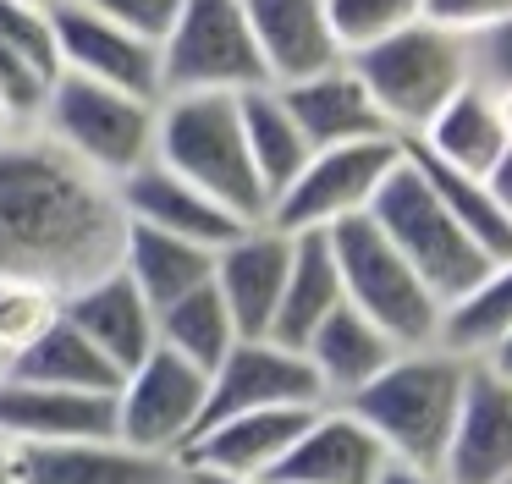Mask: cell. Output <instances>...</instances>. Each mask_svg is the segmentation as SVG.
Masks as SVG:
<instances>
[{
  "label": "cell",
  "mask_w": 512,
  "mask_h": 484,
  "mask_svg": "<svg viewBox=\"0 0 512 484\" xmlns=\"http://www.w3.org/2000/svg\"><path fill=\"white\" fill-rule=\"evenodd\" d=\"M127 209L105 176L45 132L0 138V281L72 297L122 264Z\"/></svg>",
  "instance_id": "cell-1"
},
{
  "label": "cell",
  "mask_w": 512,
  "mask_h": 484,
  "mask_svg": "<svg viewBox=\"0 0 512 484\" xmlns=\"http://www.w3.org/2000/svg\"><path fill=\"white\" fill-rule=\"evenodd\" d=\"M468 374H474V358H457L452 347L435 341V347L402 352V358L391 363L380 380H369L347 407L375 429V440L386 446L391 462L441 473L446 440H452V424H457V413H463Z\"/></svg>",
  "instance_id": "cell-2"
},
{
  "label": "cell",
  "mask_w": 512,
  "mask_h": 484,
  "mask_svg": "<svg viewBox=\"0 0 512 484\" xmlns=\"http://www.w3.org/2000/svg\"><path fill=\"white\" fill-rule=\"evenodd\" d=\"M155 160L226 204L243 226L270 220V193L259 182L254 160L243 143L237 99L226 94H177L160 99V132H155Z\"/></svg>",
  "instance_id": "cell-3"
},
{
  "label": "cell",
  "mask_w": 512,
  "mask_h": 484,
  "mask_svg": "<svg viewBox=\"0 0 512 484\" xmlns=\"http://www.w3.org/2000/svg\"><path fill=\"white\" fill-rule=\"evenodd\" d=\"M34 132H45L78 165H89L94 176L122 187L133 171H144L155 160L160 105L127 94V88H105V83H89V77L61 72V83Z\"/></svg>",
  "instance_id": "cell-4"
},
{
  "label": "cell",
  "mask_w": 512,
  "mask_h": 484,
  "mask_svg": "<svg viewBox=\"0 0 512 484\" xmlns=\"http://www.w3.org/2000/svg\"><path fill=\"white\" fill-rule=\"evenodd\" d=\"M347 66L364 77L375 110L386 116V127L402 143L419 138L457 88L474 83V55H468V44L441 33V28H430V22H413V28L380 39L364 55H347Z\"/></svg>",
  "instance_id": "cell-5"
},
{
  "label": "cell",
  "mask_w": 512,
  "mask_h": 484,
  "mask_svg": "<svg viewBox=\"0 0 512 484\" xmlns=\"http://www.w3.org/2000/svg\"><path fill=\"white\" fill-rule=\"evenodd\" d=\"M369 220H375L380 237L413 264V275L430 286L441 308L463 303V297L485 281L490 259L468 242V231L441 209V198L424 187V176L408 165V149H402V165L391 171V182L380 187V198L369 204Z\"/></svg>",
  "instance_id": "cell-6"
},
{
  "label": "cell",
  "mask_w": 512,
  "mask_h": 484,
  "mask_svg": "<svg viewBox=\"0 0 512 484\" xmlns=\"http://www.w3.org/2000/svg\"><path fill=\"white\" fill-rule=\"evenodd\" d=\"M336 248V264H342V292H347V308L380 325L402 352L413 347H435L441 341V319L446 308L435 303V292L413 275V264L380 237V226L369 215L358 220H342V226L325 231Z\"/></svg>",
  "instance_id": "cell-7"
},
{
  "label": "cell",
  "mask_w": 512,
  "mask_h": 484,
  "mask_svg": "<svg viewBox=\"0 0 512 484\" xmlns=\"http://www.w3.org/2000/svg\"><path fill=\"white\" fill-rule=\"evenodd\" d=\"M270 88L243 0H188L177 28L160 44V99L177 94H248Z\"/></svg>",
  "instance_id": "cell-8"
},
{
  "label": "cell",
  "mask_w": 512,
  "mask_h": 484,
  "mask_svg": "<svg viewBox=\"0 0 512 484\" xmlns=\"http://www.w3.org/2000/svg\"><path fill=\"white\" fill-rule=\"evenodd\" d=\"M397 165H402V138L314 149L309 165L292 176V187H281L270 198V226L287 231V237H309V231H331L342 220L369 215V204L380 198V187L391 182Z\"/></svg>",
  "instance_id": "cell-9"
},
{
  "label": "cell",
  "mask_w": 512,
  "mask_h": 484,
  "mask_svg": "<svg viewBox=\"0 0 512 484\" xmlns=\"http://www.w3.org/2000/svg\"><path fill=\"white\" fill-rule=\"evenodd\" d=\"M210 407V374L155 347L116 391V440L144 457L177 462L199 440Z\"/></svg>",
  "instance_id": "cell-10"
},
{
  "label": "cell",
  "mask_w": 512,
  "mask_h": 484,
  "mask_svg": "<svg viewBox=\"0 0 512 484\" xmlns=\"http://www.w3.org/2000/svg\"><path fill=\"white\" fill-rule=\"evenodd\" d=\"M50 22H56L61 72L105 88H127V94L160 105V44L116 28L111 17L89 11L83 0H50Z\"/></svg>",
  "instance_id": "cell-11"
},
{
  "label": "cell",
  "mask_w": 512,
  "mask_h": 484,
  "mask_svg": "<svg viewBox=\"0 0 512 484\" xmlns=\"http://www.w3.org/2000/svg\"><path fill=\"white\" fill-rule=\"evenodd\" d=\"M265 407H325V391L314 380L309 358L281 341H237L226 363L210 374V407L204 429L237 413H265Z\"/></svg>",
  "instance_id": "cell-12"
},
{
  "label": "cell",
  "mask_w": 512,
  "mask_h": 484,
  "mask_svg": "<svg viewBox=\"0 0 512 484\" xmlns=\"http://www.w3.org/2000/svg\"><path fill=\"white\" fill-rule=\"evenodd\" d=\"M314 413L320 407H265V413L221 418L199 429V440L177 457V473L182 479H270Z\"/></svg>",
  "instance_id": "cell-13"
},
{
  "label": "cell",
  "mask_w": 512,
  "mask_h": 484,
  "mask_svg": "<svg viewBox=\"0 0 512 484\" xmlns=\"http://www.w3.org/2000/svg\"><path fill=\"white\" fill-rule=\"evenodd\" d=\"M287 270H292V237L276 231L270 220L248 226L243 237H232L215 253V292H221V303L243 341H265L276 330Z\"/></svg>",
  "instance_id": "cell-14"
},
{
  "label": "cell",
  "mask_w": 512,
  "mask_h": 484,
  "mask_svg": "<svg viewBox=\"0 0 512 484\" xmlns=\"http://www.w3.org/2000/svg\"><path fill=\"white\" fill-rule=\"evenodd\" d=\"M61 83V50L50 0H0V99L17 132L39 127Z\"/></svg>",
  "instance_id": "cell-15"
},
{
  "label": "cell",
  "mask_w": 512,
  "mask_h": 484,
  "mask_svg": "<svg viewBox=\"0 0 512 484\" xmlns=\"http://www.w3.org/2000/svg\"><path fill=\"white\" fill-rule=\"evenodd\" d=\"M0 435L12 446L116 440V396L34 385V380H0Z\"/></svg>",
  "instance_id": "cell-16"
},
{
  "label": "cell",
  "mask_w": 512,
  "mask_h": 484,
  "mask_svg": "<svg viewBox=\"0 0 512 484\" xmlns=\"http://www.w3.org/2000/svg\"><path fill=\"white\" fill-rule=\"evenodd\" d=\"M441 484H512V380L474 363L463 413L441 457Z\"/></svg>",
  "instance_id": "cell-17"
},
{
  "label": "cell",
  "mask_w": 512,
  "mask_h": 484,
  "mask_svg": "<svg viewBox=\"0 0 512 484\" xmlns=\"http://www.w3.org/2000/svg\"><path fill=\"white\" fill-rule=\"evenodd\" d=\"M61 319H67L78 336H89V347L100 352L105 363H116L122 380L160 347L155 308H149V297L127 281L122 264H116L111 275H100V281L78 286L72 297H61Z\"/></svg>",
  "instance_id": "cell-18"
},
{
  "label": "cell",
  "mask_w": 512,
  "mask_h": 484,
  "mask_svg": "<svg viewBox=\"0 0 512 484\" xmlns=\"http://www.w3.org/2000/svg\"><path fill=\"white\" fill-rule=\"evenodd\" d=\"M243 17L254 28L270 88L303 83V77H320V72L347 61L336 33H331L325 0H243Z\"/></svg>",
  "instance_id": "cell-19"
},
{
  "label": "cell",
  "mask_w": 512,
  "mask_h": 484,
  "mask_svg": "<svg viewBox=\"0 0 512 484\" xmlns=\"http://www.w3.org/2000/svg\"><path fill=\"white\" fill-rule=\"evenodd\" d=\"M116 193H122V209H127L133 226L166 231V237L199 242V248H215V253H221L232 237L248 231L226 204H215L210 193H199L193 182H182V176L166 171L160 160H149L144 171H133Z\"/></svg>",
  "instance_id": "cell-20"
},
{
  "label": "cell",
  "mask_w": 512,
  "mask_h": 484,
  "mask_svg": "<svg viewBox=\"0 0 512 484\" xmlns=\"http://www.w3.org/2000/svg\"><path fill=\"white\" fill-rule=\"evenodd\" d=\"M386 462H391L386 446L353 407H320L270 479L276 484H375Z\"/></svg>",
  "instance_id": "cell-21"
},
{
  "label": "cell",
  "mask_w": 512,
  "mask_h": 484,
  "mask_svg": "<svg viewBox=\"0 0 512 484\" xmlns=\"http://www.w3.org/2000/svg\"><path fill=\"white\" fill-rule=\"evenodd\" d=\"M281 99H287L292 121L303 127L309 149H342V143H364V138H397V132L386 127V116L375 110V99H369L364 77H358L347 61L331 66V72H320V77L287 83Z\"/></svg>",
  "instance_id": "cell-22"
},
{
  "label": "cell",
  "mask_w": 512,
  "mask_h": 484,
  "mask_svg": "<svg viewBox=\"0 0 512 484\" xmlns=\"http://www.w3.org/2000/svg\"><path fill=\"white\" fill-rule=\"evenodd\" d=\"M303 358H309L314 380H320V391H325V407H347L369 380H380V374L402 358V347L380 325H369L358 308L342 303L309 341H303Z\"/></svg>",
  "instance_id": "cell-23"
},
{
  "label": "cell",
  "mask_w": 512,
  "mask_h": 484,
  "mask_svg": "<svg viewBox=\"0 0 512 484\" xmlns=\"http://www.w3.org/2000/svg\"><path fill=\"white\" fill-rule=\"evenodd\" d=\"M23 484H182L177 462L144 457L122 440H72V446H17Z\"/></svg>",
  "instance_id": "cell-24"
},
{
  "label": "cell",
  "mask_w": 512,
  "mask_h": 484,
  "mask_svg": "<svg viewBox=\"0 0 512 484\" xmlns=\"http://www.w3.org/2000/svg\"><path fill=\"white\" fill-rule=\"evenodd\" d=\"M413 149H424L430 160L452 165V171H468V176H485L490 165L507 154V132H501V116H496V99L490 88L479 83H463L441 110L435 121L413 138Z\"/></svg>",
  "instance_id": "cell-25"
},
{
  "label": "cell",
  "mask_w": 512,
  "mask_h": 484,
  "mask_svg": "<svg viewBox=\"0 0 512 484\" xmlns=\"http://www.w3.org/2000/svg\"><path fill=\"white\" fill-rule=\"evenodd\" d=\"M342 303H347V292H342V264H336L331 237H325V231L292 237V270H287V292H281L270 341L303 352V341H309Z\"/></svg>",
  "instance_id": "cell-26"
},
{
  "label": "cell",
  "mask_w": 512,
  "mask_h": 484,
  "mask_svg": "<svg viewBox=\"0 0 512 484\" xmlns=\"http://www.w3.org/2000/svg\"><path fill=\"white\" fill-rule=\"evenodd\" d=\"M122 270L138 292L149 297V308H171L177 297L199 292V286L215 281V248H199V242L166 237V231H149L127 220V248H122Z\"/></svg>",
  "instance_id": "cell-27"
},
{
  "label": "cell",
  "mask_w": 512,
  "mask_h": 484,
  "mask_svg": "<svg viewBox=\"0 0 512 484\" xmlns=\"http://www.w3.org/2000/svg\"><path fill=\"white\" fill-rule=\"evenodd\" d=\"M237 121H243V143H248V160H254L265 193L276 198L281 187H292V176L309 165V138L303 127L292 121L281 88H248L237 94Z\"/></svg>",
  "instance_id": "cell-28"
},
{
  "label": "cell",
  "mask_w": 512,
  "mask_h": 484,
  "mask_svg": "<svg viewBox=\"0 0 512 484\" xmlns=\"http://www.w3.org/2000/svg\"><path fill=\"white\" fill-rule=\"evenodd\" d=\"M408 149V165L424 176V187H430L435 198H441V209L457 220V226L468 231V242H474L479 253H485L490 264L507 259L512 253V220L501 215V204L490 198L485 176H468V171H452V165L430 160L424 149H413V143H402Z\"/></svg>",
  "instance_id": "cell-29"
},
{
  "label": "cell",
  "mask_w": 512,
  "mask_h": 484,
  "mask_svg": "<svg viewBox=\"0 0 512 484\" xmlns=\"http://www.w3.org/2000/svg\"><path fill=\"white\" fill-rule=\"evenodd\" d=\"M155 336L166 352H177L182 363H193V369H204V374L221 369L226 352L243 341L232 325V314H226V303H221V292H215V281L199 286V292H188V297H177L171 308H160Z\"/></svg>",
  "instance_id": "cell-30"
},
{
  "label": "cell",
  "mask_w": 512,
  "mask_h": 484,
  "mask_svg": "<svg viewBox=\"0 0 512 484\" xmlns=\"http://www.w3.org/2000/svg\"><path fill=\"white\" fill-rule=\"evenodd\" d=\"M12 380L67 385V391H105V396L122 391V374H116V363H105L100 352L89 347V336H78L67 319H56V325H50L45 336L34 341V347H23Z\"/></svg>",
  "instance_id": "cell-31"
},
{
  "label": "cell",
  "mask_w": 512,
  "mask_h": 484,
  "mask_svg": "<svg viewBox=\"0 0 512 484\" xmlns=\"http://www.w3.org/2000/svg\"><path fill=\"white\" fill-rule=\"evenodd\" d=\"M512 330V253L496 259L485 270V281L463 297V303L446 308L441 319V347H452L457 358H485L501 336Z\"/></svg>",
  "instance_id": "cell-32"
},
{
  "label": "cell",
  "mask_w": 512,
  "mask_h": 484,
  "mask_svg": "<svg viewBox=\"0 0 512 484\" xmlns=\"http://www.w3.org/2000/svg\"><path fill=\"white\" fill-rule=\"evenodd\" d=\"M325 11H331V33L342 55H364L380 39L424 22V0H325Z\"/></svg>",
  "instance_id": "cell-33"
},
{
  "label": "cell",
  "mask_w": 512,
  "mask_h": 484,
  "mask_svg": "<svg viewBox=\"0 0 512 484\" xmlns=\"http://www.w3.org/2000/svg\"><path fill=\"white\" fill-rule=\"evenodd\" d=\"M61 319V297L45 286H23V281H0V341L23 358V347H34L50 325Z\"/></svg>",
  "instance_id": "cell-34"
},
{
  "label": "cell",
  "mask_w": 512,
  "mask_h": 484,
  "mask_svg": "<svg viewBox=\"0 0 512 484\" xmlns=\"http://www.w3.org/2000/svg\"><path fill=\"white\" fill-rule=\"evenodd\" d=\"M507 17H512V0H424V22L452 33V39H463V44L485 39Z\"/></svg>",
  "instance_id": "cell-35"
},
{
  "label": "cell",
  "mask_w": 512,
  "mask_h": 484,
  "mask_svg": "<svg viewBox=\"0 0 512 484\" xmlns=\"http://www.w3.org/2000/svg\"><path fill=\"white\" fill-rule=\"evenodd\" d=\"M83 6L100 11V17H111L116 28L138 33V39L166 44V33L177 28V17H182V6H188V0H83Z\"/></svg>",
  "instance_id": "cell-36"
},
{
  "label": "cell",
  "mask_w": 512,
  "mask_h": 484,
  "mask_svg": "<svg viewBox=\"0 0 512 484\" xmlns=\"http://www.w3.org/2000/svg\"><path fill=\"white\" fill-rule=\"evenodd\" d=\"M468 55H474V77L485 88H507L512 83V17L501 22V28H490L485 39L468 44Z\"/></svg>",
  "instance_id": "cell-37"
},
{
  "label": "cell",
  "mask_w": 512,
  "mask_h": 484,
  "mask_svg": "<svg viewBox=\"0 0 512 484\" xmlns=\"http://www.w3.org/2000/svg\"><path fill=\"white\" fill-rule=\"evenodd\" d=\"M485 187H490V198L501 204V215L512 220V143H507V154L485 171Z\"/></svg>",
  "instance_id": "cell-38"
},
{
  "label": "cell",
  "mask_w": 512,
  "mask_h": 484,
  "mask_svg": "<svg viewBox=\"0 0 512 484\" xmlns=\"http://www.w3.org/2000/svg\"><path fill=\"white\" fill-rule=\"evenodd\" d=\"M375 484H441V473H424V468H402V462H386Z\"/></svg>",
  "instance_id": "cell-39"
},
{
  "label": "cell",
  "mask_w": 512,
  "mask_h": 484,
  "mask_svg": "<svg viewBox=\"0 0 512 484\" xmlns=\"http://www.w3.org/2000/svg\"><path fill=\"white\" fill-rule=\"evenodd\" d=\"M479 363H485L490 374H501V380H512V330H507V336H501V341H496V347H490Z\"/></svg>",
  "instance_id": "cell-40"
},
{
  "label": "cell",
  "mask_w": 512,
  "mask_h": 484,
  "mask_svg": "<svg viewBox=\"0 0 512 484\" xmlns=\"http://www.w3.org/2000/svg\"><path fill=\"white\" fill-rule=\"evenodd\" d=\"M0 484H23V451L0 435Z\"/></svg>",
  "instance_id": "cell-41"
},
{
  "label": "cell",
  "mask_w": 512,
  "mask_h": 484,
  "mask_svg": "<svg viewBox=\"0 0 512 484\" xmlns=\"http://www.w3.org/2000/svg\"><path fill=\"white\" fill-rule=\"evenodd\" d=\"M490 99H496V116H501V132H507V143H512V83H507V88H490Z\"/></svg>",
  "instance_id": "cell-42"
},
{
  "label": "cell",
  "mask_w": 512,
  "mask_h": 484,
  "mask_svg": "<svg viewBox=\"0 0 512 484\" xmlns=\"http://www.w3.org/2000/svg\"><path fill=\"white\" fill-rule=\"evenodd\" d=\"M12 369H17V352L0 341V380H12Z\"/></svg>",
  "instance_id": "cell-43"
},
{
  "label": "cell",
  "mask_w": 512,
  "mask_h": 484,
  "mask_svg": "<svg viewBox=\"0 0 512 484\" xmlns=\"http://www.w3.org/2000/svg\"><path fill=\"white\" fill-rule=\"evenodd\" d=\"M182 484H276V479H182Z\"/></svg>",
  "instance_id": "cell-44"
},
{
  "label": "cell",
  "mask_w": 512,
  "mask_h": 484,
  "mask_svg": "<svg viewBox=\"0 0 512 484\" xmlns=\"http://www.w3.org/2000/svg\"><path fill=\"white\" fill-rule=\"evenodd\" d=\"M6 132H17V127H12V116H6V99H0V138H6Z\"/></svg>",
  "instance_id": "cell-45"
}]
</instances>
